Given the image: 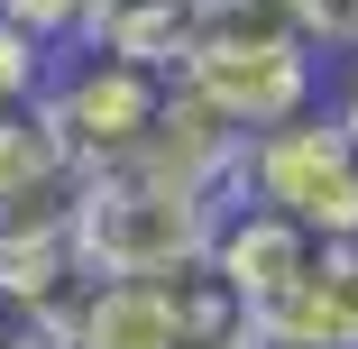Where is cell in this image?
<instances>
[{
    "label": "cell",
    "instance_id": "cell-1",
    "mask_svg": "<svg viewBox=\"0 0 358 349\" xmlns=\"http://www.w3.org/2000/svg\"><path fill=\"white\" fill-rule=\"evenodd\" d=\"M313 28L294 0H202L184 55H175V92L202 101L230 138H266L285 120H303L322 74H313Z\"/></svg>",
    "mask_w": 358,
    "mask_h": 349
},
{
    "label": "cell",
    "instance_id": "cell-2",
    "mask_svg": "<svg viewBox=\"0 0 358 349\" xmlns=\"http://www.w3.org/2000/svg\"><path fill=\"white\" fill-rule=\"evenodd\" d=\"M64 349H257L239 294L193 266L166 276H101L64 304Z\"/></svg>",
    "mask_w": 358,
    "mask_h": 349
},
{
    "label": "cell",
    "instance_id": "cell-3",
    "mask_svg": "<svg viewBox=\"0 0 358 349\" xmlns=\"http://www.w3.org/2000/svg\"><path fill=\"white\" fill-rule=\"evenodd\" d=\"M211 221L221 202H202L184 184H157L138 166H110V175H83L74 184V266L83 285L101 276H166V266H193L211 248Z\"/></svg>",
    "mask_w": 358,
    "mask_h": 349
},
{
    "label": "cell",
    "instance_id": "cell-4",
    "mask_svg": "<svg viewBox=\"0 0 358 349\" xmlns=\"http://www.w3.org/2000/svg\"><path fill=\"white\" fill-rule=\"evenodd\" d=\"M166 74L148 64H120V55H92V46H55L46 55V83H37V129L55 138V157L74 175H110L148 148V129L166 111Z\"/></svg>",
    "mask_w": 358,
    "mask_h": 349
},
{
    "label": "cell",
    "instance_id": "cell-5",
    "mask_svg": "<svg viewBox=\"0 0 358 349\" xmlns=\"http://www.w3.org/2000/svg\"><path fill=\"white\" fill-rule=\"evenodd\" d=\"M239 202L294 221L322 248H358V148L313 101L303 120H285V129H266V138L239 148Z\"/></svg>",
    "mask_w": 358,
    "mask_h": 349
},
{
    "label": "cell",
    "instance_id": "cell-6",
    "mask_svg": "<svg viewBox=\"0 0 358 349\" xmlns=\"http://www.w3.org/2000/svg\"><path fill=\"white\" fill-rule=\"evenodd\" d=\"M257 349H358V248H322L303 276H285L266 304H248Z\"/></svg>",
    "mask_w": 358,
    "mask_h": 349
},
{
    "label": "cell",
    "instance_id": "cell-7",
    "mask_svg": "<svg viewBox=\"0 0 358 349\" xmlns=\"http://www.w3.org/2000/svg\"><path fill=\"white\" fill-rule=\"evenodd\" d=\"M193 10H202V0H83V28H74V46H92V55H120V64H148V74H175Z\"/></svg>",
    "mask_w": 358,
    "mask_h": 349
},
{
    "label": "cell",
    "instance_id": "cell-8",
    "mask_svg": "<svg viewBox=\"0 0 358 349\" xmlns=\"http://www.w3.org/2000/svg\"><path fill=\"white\" fill-rule=\"evenodd\" d=\"M46 55H55V46H37L28 28H10V19H0V111H28V101H37Z\"/></svg>",
    "mask_w": 358,
    "mask_h": 349
},
{
    "label": "cell",
    "instance_id": "cell-9",
    "mask_svg": "<svg viewBox=\"0 0 358 349\" xmlns=\"http://www.w3.org/2000/svg\"><path fill=\"white\" fill-rule=\"evenodd\" d=\"M0 349H64V313L19 294V285H0Z\"/></svg>",
    "mask_w": 358,
    "mask_h": 349
},
{
    "label": "cell",
    "instance_id": "cell-10",
    "mask_svg": "<svg viewBox=\"0 0 358 349\" xmlns=\"http://www.w3.org/2000/svg\"><path fill=\"white\" fill-rule=\"evenodd\" d=\"M0 19H10V28H28L37 46H74L83 0H0Z\"/></svg>",
    "mask_w": 358,
    "mask_h": 349
},
{
    "label": "cell",
    "instance_id": "cell-11",
    "mask_svg": "<svg viewBox=\"0 0 358 349\" xmlns=\"http://www.w3.org/2000/svg\"><path fill=\"white\" fill-rule=\"evenodd\" d=\"M294 10L313 28V46H349L358 55V0H294Z\"/></svg>",
    "mask_w": 358,
    "mask_h": 349
},
{
    "label": "cell",
    "instance_id": "cell-12",
    "mask_svg": "<svg viewBox=\"0 0 358 349\" xmlns=\"http://www.w3.org/2000/svg\"><path fill=\"white\" fill-rule=\"evenodd\" d=\"M331 120H340V138H349V148H358V83L340 92V111H331Z\"/></svg>",
    "mask_w": 358,
    "mask_h": 349
}]
</instances>
